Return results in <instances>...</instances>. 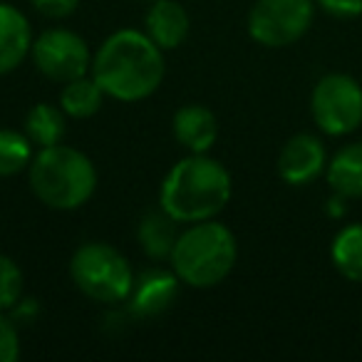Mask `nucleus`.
<instances>
[{
  "instance_id": "f257e3e1",
  "label": "nucleus",
  "mask_w": 362,
  "mask_h": 362,
  "mask_svg": "<svg viewBox=\"0 0 362 362\" xmlns=\"http://www.w3.org/2000/svg\"><path fill=\"white\" fill-rule=\"evenodd\" d=\"M90 75L117 102H141L164 80V50L141 30H117L92 55Z\"/></svg>"
},
{
  "instance_id": "f03ea898",
  "label": "nucleus",
  "mask_w": 362,
  "mask_h": 362,
  "mask_svg": "<svg viewBox=\"0 0 362 362\" xmlns=\"http://www.w3.org/2000/svg\"><path fill=\"white\" fill-rule=\"evenodd\" d=\"M231 174L206 154H189L169 169L161 181L159 206L179 223L216 218L231 199Z\"/></svg>"
},
{
  "instance_id": "7ed1b4c3",
  "label": "nucleus",
  "mask_w": 362,
  "mask_h": 362,
  "mask_svg": "<svg viewBox=\"0 0 362 362\" xmlns=\"http://www.w3.org/2000/svg\"><path fill=\"white\" fill-rule=\"evenodd\" d=\"M37 202L55 211H75L97 192V169L87 154L67 144L37 149L28 166Z\"/></svg>"
},
{
  "instance_id": "20e7f679",
  "label": "nucleus",
  "mask_w": 362,
  "mask_h": 362,
  "mask_svg": "<svg viewBox=\"0 0 362 362\" xmlns=\"http://www.w3.org/2000/svg\"><path fill=\"white\" fill-rule=\"evenodd\" d=\"M238 261V243L233 231L216 218L189 223L179 233L171 251V271L192 288H214L228 278Z\"/></svg>"
},
{
  "instance_id": "39448f33",
  "label": "nucleus",
  "mask_w": 362,
  "mask_h": 362,
  "mask_svg": "<svg viewBox=\"0 0 362 362\" xmlns=\"http://www.w3.org/2000/svg\"><path fill=\"white\" fill-rule=\"evenodd\" d=\"M70 278L90 300L117 305L127 303L134 286L132 263L115 246L102 241L82 243L70 258Z\"/></svg>"
},
{
  "instance_id": "423d86ee",
  "label": "nucleus",
  "mask_w": 362,
  "mask_h": 362,
  "mask_svg": "<svg viewBox=\"0 0 362 362\" xmlns=\"http://www.w3.org/2000/svg\"><path fill=\"white\" fill-rule=\"evenodd\" d=\"M315 124L325 134L342 136L362 124V87L355 77L330 72L315 85L310 97Z\"/></svg>"
},
{
  "instance_id": "0eeeda50",
  "label": "nucleus",
  "mask_w": 362,
  "mask_h": 362,
  "mask_svg": "<svg viewBox=\"0 0 362 362\" xmlns=\"http://www.w3.org/2000/svg\"><path fill=\"white\" fill-rule=\"evenodd\" d=\"M315 0H256L248 13V35L263 47H288L313 25Z\"/></svg>"
},
{
  "instance_id": "6e6552de",
  "label": "nucleus",
  "mask_w": 362,
  "mask_h": 362,
  "mask_svg": "<svg viewBox=\"0 0 362 362\" xmlns=\"http://www.w3.org/2000/svg\"><path fill=\"white\" fill-rule=\"evenodd\" d=\"M30 57L35 67L52 82L75 80V77L90 75L92 52L85 37L67 28H50L33 40Z\"/></svg>"
},
{
  "instance_id": "1a4fd4ad",
  "label": "nucleus",
  "mask_w": 362,
  "mask_h": 362,
  "mask_svg": "<svg viewBox=\"0 0 362 362\" xmlns=\"http://www.w3.org/2000/svg\"><path fill=\"white\" fill-rule=\"evenodd\" d=\"M179 276L164 268H149V271L134 276V286L127 298V308L139 320L159 317L166 313L179 298Z\"/></svg>"
},
{
  "instance_id": "9d476101",
  "label": "nucleus",
  "mask_w": 362,
  "mask_h": 362,
  "mask_svg": "<svg viewBox=\"0 0 362 362\" xmlns=\"http://www.w3.org/2000/svg\"><path fill=\"white\" fill-rule=\"evenodd\" d=\"M327 169L325 146L313 134H296L286 141L278 156V176L291 187H305Z\"/></svg>"
},
{
  "instance_id": "9b49d317",
  "label": "nucleus",
  "mask_w": 362,
  "mask_h": 362,
  "mask_svg": "<svg viewBox=\"0 0 362 362\" xmlns=\"http://www.w3.org/2000/svg\"><path fill=\"white\" fill-rule=\"evenodd\" d=\"M33 28L30 21L0 0V75L18 70L33 50Z\"/></svg>"
},
{
  "instance_id": "f8f14e48",
  "label": "nucleus",
  "mask_w": 362,
  "mask_h": 362,
  "mask_svg": "<svg viewBox=\"0 0 362 362\" xmlns=\"http://www.w3.org/2000/svg\"><path fill=\"white\" fill-rule=\"evenodd\" d=\"M174 136L189 154H206L218 139V119L204 105H184L171 122Z\"/></svg>"
},
{
  "instance_id": "ddd939ff",
  "label": "nucleus",
  "mask_w": 362,
  "mask_h": 362,
  "mask_svg": "<svg viewBox=\"0 0 362 362\" xmlns=\"http://www.w3.org/2000/svg\"><path fill=\"white\" fill-rule=\"evenodd\" d=\"M189 28V13L176 0H154L144 16V33L161 50H176L187 40Z\"/></svg>"
},
{
  "instance_id": "4468645a",
  "label": "nucleus",
  "mask_w": 362,
  "mask_h": 362,
  "mask_svg": "<svg viewBox=\"0 0 362 362\" xmlns=\"http://www.w3.org/2000/svg\"><path fill=\"white\" fill-rule=\"evenodd\" d=\"M179 233V221L171 218L161 206L144 214L136 226V238L151 261H169Z\"/></svg>"
},
{
  "instance_id": "2eb2a0df",
  "label": "nucleus",
  "mask_w": 362,
  "mask_h": 362,
  "mask_svg": "<svg viewBox=\"0 0 362 362\" xmlns=\"http://www.w3.org/2000/svg\"><path fill=\"white\" fill-rule=\"evenodd\" d=\"M327 184L345 199L362 197V141L347 144L327 161Z\"/></svg>"
},
{
  "instance_id": "dca6fc26",
  "label": "nucleus",
  "mask_w": 362,
  "mask_h": 362,
  "mask_svg": "<svg viewBox=\"0 0 362 362\" xmlns=\"http://www.w3.org/2000/svg\"><path fill=\"white\" fill-rule=\"evenodd\" d=\"M105 97V90L97 85L95 77L82 75L65 82V87L60 92V107L72 119H90V117H95L102 110Z\"/></svg>"
},
{
  "instance_id": "f3484780",
  "label": "nucleus",
  "mask_w": 362,
  "mask_h": 362,
  "mask_svg": "<svg viewBox=\"0 0 362 362\" xmlns=\"http://www.w3.org/2000/svg\"><path fill=\"white\" fill-rule=\"evenodd\" d=\"M65 112L62 107H55L50 102L35 105L25 117V134L35 144V149L55 146L65 136Z\"/></svg>"
},
{
  "instance_id": "a211bd4d",
  "label": "nucleus",
  "mask_w": 362,
  "mask_h": 362,
  "mask_svg": "<svg viewBox=\"0 0 362 362\" xmlns=\"http://www.w3.org/2000/svg\"><path fill=\"white\" fill-rule=\"evenodd\" d=\"M332 266L352 283H362V223L345 226L330 246Z\"/></svg>"
},
{
  "instance_id": "6ab92c4d",
  "label": "nucleus",
  "mask_w": 362,
  "mask_h": 362,
  "mask_svg": "<svg viewBox=\"0 0 362 362\" xmlns=\"http://www.w3.org/2000/svg\"><path fill=\"white\" fill-rule=\"evenodd\" d=\"M35 156V144L25 132L0 129V176H16L30 166Z\"/></svg>"
},
{
  "instance_id": "aec40b11",
  "label": "nucleus",
  "mask_w": 362,
  "mask_h": 362,
  "mask_svg": "<svg viewBox=\"0 0 362 362\" xmlns=\"http://www.w3.org/2000/svg\"><path fill=\"white\" fill-rule=\"evenodd\" d=\"M23 298V271L11 256L0 253V313L13 310Z\"/></svg>"
},
{
  "instance_id": "412c9836",
  "label": "nucleus",
  "mask_w": 362,
  "mask_h": 362,
  "mask_svg": "<svg viewBox=\"0 0 362 362\" xmlns=\"http://www.w3.org/2000/svg\"><path fill=\"white\" fill-rule=\"evenodd\" d=\"M21 357V335L6 313H0V362H16Z\"/></svg>"
},
{
  "instance_id": "4be33fe9",
  "label": "nucleus",
  "mask_w": 362,
  "mask_h": 362,
  "mask_svg": "<svg viewBox=\"0 0 362 362\" xmlns=\"http://www.w3.org/2000/svg\"><path fill=\"white\" fill-rule=\"evenodd\" d=\"M317 6L332 18L350 21V18L362 16V0H315Z\"/></svg>"
},
{
  "instance_id": "5701e85b",
  "label": "nucleus",
  "mask_w": 362,
  "mask_h": 362,
  "mask_svg": "<svg viewBox=\"0 0 362 362\" xmlns=\"http://www.w3.org/2000/svg\"><path fill=\"white\" fill-rule=\"evenodd\" d=\"M30 3L45 18H67L80 6V0H30Z\"/></svg>"
},
{
  "instance_id": "b1692460",
  "label": "nucleus",
  "mask_w": 362,
  "mask_h": 362,
  "mask_svg": "<svg viewBox=\"0 0 362 362\" xmlns=\"http://www.w3.org/2000/svg\"><path fill=\"white\" fill-rule=\"evenodd\" d=\"M144 3H154V0H144Z\"/></svg>"
}]
</instances>
